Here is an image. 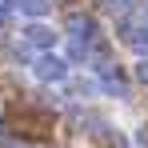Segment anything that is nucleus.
<instances>
[{
    "label": "nucleus",
    "instance_id": "nucleus-8",
    "mask_svg": "<svg viewBox=\"0 0 148 148\" xmlns=\"http://www.w3.org/2000/svg\"><path fill=\"white\" fill-rule=\"evenodd\" d=\"M104 8H108V12H116V16H124V12L132 8V0H104Z\"/></svg>",
    "mask_w": 148,
    "mask_h": 148
},
{
    "label": "nucleus",
    "instance_id": "nucleus-3",
    "mask_svg": "<svg viewBox=\"0 0 148 148\" xmlns=\"http://www.w3.org/2000/svg\"><path fill=\"white\" fill-rule=\"evenodd\" d=\"M100 88H104L108 96H128V80H124L112 64H100Z\"/></svg>",
    "mask_w": 148,
    "mask_h": 148
},
{
    "label": "nucleus",
    "instance_id": "nucleus-12",
    "mask_svg": "<svg viewBox=\"0 0 148 148\" xmlns=\"http://www.w3.org/2000/svg\"><path fill=\"white\" fill-rule=\"evenodd\" d=\"M8 148H28V144H8Z\"/></svg>",
    "mask_w": 148,
    "mask_h": 148
},
{
    "label": "nucleus",
    "instance_id": "nucleus-7",
    "mask_svg": "<svg viewBox=\"0 0 148 148\" xmlns=\"http://www.w3.org/2000/svg\"><path fill=\"white\" fill-rule=\"evenodd\" d=\"M88 56V40H72L68 44V60H84Z\"/></svg>",
    "mask_w": 148,
    "mask_h": 148
},
{
    "label": "nucleus",
    "instance_id": "nucleus-6",
    "mask_svg": "<svg viewBox=\"0 0 148 148\" xmlns=\"http://www.w3.org/2000/svg\"><path fill=\"white\" fill-rule=\"evenodd\" d=\"M16 4H20V12L32 16V20H40V16L48 12V0H16Z\"/></svg>",
    "mask_w": 148,
    "mask_h": 148
},
{
    "label": "nucleus",
    "instance_id": "nucleus-5",
    "mask_svg": "<svg viewBox=\"0 0 148 148\" xmlns=\"http://www.w3.org/2000/svg\"><path fill=\"white\" fill-rule=\"evenodd\" d=\"M124 40L140 52V56H148V28H132V24H124Z\"/></svg>",
    "mask_w": 148,
    "mask_h": 148
},
{
    "label": "nucleus",
    "instance_id": "nucleus-2",
    "mask_svg": "<svg viewBox=\"0 0 148 148\" xmlns=\"http://www.w3.org/2000/svg\"><path fill=\"white\" fill-rule=\"evenodd\" d=\"M24 44H32V48H40V52H52L56 32H52L48 24H40V20H32V24L24 28Z\"/></svg>",
    "mask_w": 148,
    "mask_h": 148
},
{
    "label": "nucleus",
    "instance_id": "nucleus-11",
    "mask_svg": "<svg viewBox=\"0 0 148 148\" xmlns=\"http://www.w3.org/2000/svg\"><path fill=\"white\" fill-rule=\"evenodd\" d=\"M4 16H8V4H4V0H0V20H4Z\"/></svg>",
    "mask_w": 148,
    "mask_h": 148
},
{
    "label": "nucleus",
    "instance_id": "nucleus-9",
    "mask_svg": "<svg viewBox=\"0 0 148 148\" xmlns=\"http://www.w3.org/2000/svg\"><path fill=\"white\" fill-rule=\"evenodd\" d=\"M136 80H144V84H148V56L140 60V64H136Z\"/></svg>",
    "mask_w": 148,
    "mask_h": 148
},
{
    "label": "nucleus",
    "instance_id": "nucleus-4",
    "mask_svg": "<svg viewBox=\"0 0 148 148\" xmlns=\"http://www.w3.org/2000/svg\"><path fill=\"white\" fill-rule=\"evenodd\" d=\"M68 36L72 40H92L96 36V20L92 16H68Z\"/></svg>",
    "mask_w": 148,
    "mask_h": 148
},
{
    "label": "nucleus",
    "instance_id": "nucleus-1",
    "mask_svg": "<svg viewBox=\"0 0 148 148\" xmlns=\"http://www.w3.org/2000/svg\"><path fill=\"white\" fill-rule=\"evenodd\" d=\"M32 72H36V80H44V84H56V80L68 76V60H60V56L44 52V56L32 60Z\"/></svg>",
    "mask_w": 148,
    "mask_h": 148
},
{
    "label": "nucleus",
    "instance_id": "nucleus-10",
    "mask_svg": "<svg viewBox=\"0 0 148 148\" xmlns=\"http://www.w3.org/2000/svg\"><path fill=\"white\" fill-rule=\"evenodd\" d=\"M136 140H140V144H148V128H140V132H136Z\"/></svg>",
    "mask_w": 148,
    "mask_h": 148
}]
</instances>
